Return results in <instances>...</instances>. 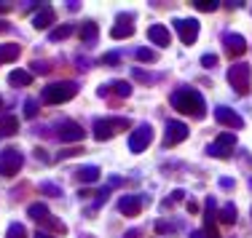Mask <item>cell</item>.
<instances>
[{
	"mask_svg": "<svg viewBox=\"0 0 252 238\" xmlns=\"http://www.w3.org/2000/svg\"><path fill=\"white\" fill-rule=\"evenodd\" d=\"M137 59H140V62H156V59H158V53L148 51V49H137Z\"/></svg>",
	"mask_w": 252,
	"mask_h": 238,
	"instance_id": "28",
	"label": "cell"
},
{
	"mask_svg": "<svg viewBox=\"0 0 252 238\" xmlns=\"http://www.w3.org/2000/svg\"><path fill=\"white\" fill-rule=\"evenodd\" d=\"M8 83L11 86H30V83H32V75H30L27 70H14V73L8 75Z\"/></svg>",
	"mask_w": 252,
	"mask_h": 238,
	"instance_id": "20",
	"label": "cell"
},
{
	"mask_svg": "<svg viewBox=\"0 0 252 238\" xmlns=\"http://www.w3.org/2000/svg\"><path fill=\"white\" fill-rule=\"evenodd\" d=\"M190 238H207V233H204V230H193V233H190Z\"/></svg>",
	"mask_w": 252,
	"mask_h": 238,
	"instance_id": "35",
	"label": "cell"
},
{
	"mask_svg": "<svg viewBox=\"0 0 252 238\" xmlns=\"http://www.w3.org/2000/svg\"><path fill=\"white\" fill-rule=\"evenodd\" d=\"M54 22H57V14H54V8H51V5H43V8L35 14L32 25L38 27V29H46V27H51Z\"/></svg>",
	"mask_w": 252,
	"mask_h": 238,
	"instance_id": "16",
	"label": "cell"
},
{
	"mask_svg": "<svg viewBox=\"0 0 252 238\" xmlns=\"http://www.w3.org/2000/svg\"><path fill=\"white\" fill-rule=\"evenodd\" d=\"M102 62H105V64H118V62H121V56H118V53H105Z\"/></svg>",
	"mask_w": 252,
	"mask_h": 238,
	"instance_id": "34",
	"label": "cell"
},
{
	"mask_svg": "<svg viewBox=\"0 0 252 238\" xmlns=\"http://www.w3.org/2000/svg\"><path fill=\"white\" fill-rule=\"evenodd\" d=\"M35 238H54V236H49V233H40V230H38V236H35Z\"/></svg>",
	"mask_w": 252,
	"mask_h": 238,
	"instance_id": "39",
	"label": "cell"
},
{
	"mask_svg": "<svg viewBox=\"0 0 252 238\" xmlns=\"http://www.w3.org/2000/svg\"><path fill=\"white\" fill-rule=\"evenodd\" d=\"M107 88H116L118 97H129V94H131V83H126V80H113Z\"/></svg>",
	"mask_w": 252,
	"mask_h": 238,
	"instance_id": "26",
	"label": "cell"
},
{
	"mask_svg": "<svg viewBox=\"0 0 252 238\" xmlns=\"http://www.w3.org/2000/svg\"><path fill=\"white\" fill-rule=\"evenodd\" d=\"M118 212L126 214V217H137V214L142 212V195H121Z\"/></svg>",
	"mask_w": 252,
	"mask_h": 238,
	"instance_id": "12",
	"label": "cell"
},
{
	"mask_svg": "<svg viewBox=\"0 0 252 238\" xmlns=\"http://www.w3.org/2000/svg\"><path fill=\"white\" fill-rule=\"evenodd\" d=\"M73 35V25H62V27H57V29H51L49 32V38L57 43V40H64V38H70Z\"/></svg>",
	"mask_w": 252,
	"mask_h": 238,
	"instance_id": "23",
	"label": "cell"
},
{
	"mask_svg": "<svg viewBox=\"0 0 252 238\" xmlns=\"http://www.w3.org/2000/svg\"><path fill=\"white\" fill-rule=\"evenodd\" d=\"M40 193H49V195H62V187H57V185H51V182H40Z\"/></svg>",
	"mask_w": 252,
	"mask_h": 238,
	"instance_id": "29",
	"label": "cell"
},
{
	"mask_svg": "<svg viewBox=\"0 0 252 238\" xmlns=\"http://www.w3.org/2000/svg\"><path fill=\"white\" fill-rule=\"evenodd\" d=\"M99 177V166H81L78 169V180H83V182H94Z\"/></svg>",
	"mask_w": 252,
	"mask_h": 238,
	"instance_id": "21",
	"label": "cell"
},
{
	"mask_svg": "<svg viewBox=\"0 0 252 238\" xmlns=\"http://www.w3.org/2000/svg\"><path fill=\"white\" fill-rule=\"evenodd\" d=\"M134 35V27H131V14L126 16V14H121L118 16V22H116V27L110 29V38L113 40H124V38H131Z\"/></svg>",
	"mask_w": 252,
	"mask_h": 238,
	"instance_id": "13",
	"label": "cell"
},
{
	"mask_svg": "<svg viewBox=\"0 0 252 238\" xmlns=\"http://www.w3.org/2000/svg\"><path fill=\"white\" fill-rule=\"evenodd\" d=\"M188 212H199V204H196V201H188Z\"/></svg>",
	"mask_w": 252,
	"mask_h": 238,
	"instance_id": "36",
	"label": "cell"
},
{
	"mask_svg": "<svg viewBox=\"0 0 252 238\" xmlns=\"http://www.w3.org/2000/svg\"><path fill=\"white\" fill-rule=\"evenodd\" d=\"M43 225H46L49 230H54V233H67V225H64V222H59L57 217H51V214L43 219Z\"/></svg>",
	"mask_w": 252,
	"mask_h": 238,
	"instance_id": "25",
	"label": "cell"
},
{
	"mask_svg": "<svg viewBox=\"0 0 252 238\" xmlns=\"http://www.w3.org/2000/svg\"><path fill=\"white\" fill-rule=\"evenodd\" d=\"M126 238H140V230H129V233H126Z\"/></svg>",
	"mask_w": 252,
	"mask_h": 238,
	"instance_id": "37",
	"label": "cell"
},
{
	"mask_svg": "<svg viewBox=\"0 0 252 238\" xmlns=\"http://www.w3.org/2000/svg\"><path fill=\"white\" fill-rule=\"evenodd\" d=\"M250 78H252L250 64H233V67L228 70V83H231L233 91H239V94L250 91Z\"/></svg>",
	"mask_w": 252,
	"mask_h": 238,
	"instance_id": "5",
	"label": "cell"
},
{
	"mask_svg": "<svg viewBox=\"0 0 252 238\" xmlns=\"http://www.w3.org/2000/svg\"><path fill=\"white\" fill-rule=\"evenodd\" d=\"M223 43H225V51L231 53V56H239V53L247 51V40H244L242 35H236V32H225Z\"/></svg>",
	"mask_w": 252,
	"mask_h": 238,
	"instance_id": "14",
	"label": "cell"
},
{
	"mask_svg": "<svg viewBox=\"0 0 252 238\" xmlns=\"http://www.w3.org/2000/svg\"><path fill=\"white\" fill-rule=\"evenodd\" d=\"M57 136L59 142H81L83 139V129L75 121H62L57 126Z\"/></svg>",
	"mask_w": 252,
	"mask_h": 238,
	"instance_id": "9",
	"label": "cell"
},
{
	"mask_svg": "<svg viewBox=\"0 0 252 238\" xmlns=\"http://www.w3.org/2000/svg\"><path fill=\"white\" fill-rule=\"evenodd\" d=\"M220 222H225V225H233V222H236V206H233V204H225L223 209H220Z\"/></svg>",
	"mask_w": 252,
	"mask_h": 238,
	"instance_id": "24",
	"label": "cell"
},
{
	"mask_svg": "<svg viewBox=\"0 0 252 238\" xmlns=\"http://www.w3.org/2000/svg\"><path fill=\"white\" fill-rule=\"evenodd\" d=\"M233 145H236V134H233V132L220 134L218 142H215V145H209V156H215V158H228V156L233 153Z\"/></svg>",
	"mask_w": 252,
	"mask_h": 238,
	"instance_id": "7",
	"label": "cell"
},
{
	"mask_svg": "<svg viewBox=\"0 0 252 238\" xmlns=\"http://www.w3.org/2000/svg\"><path fill=\"white\" fill-rule=\"evenodd\" d=\"M185 136H188V126H185V123H180V121H169V123H166V136H164L166 147L180 145Z\"/></svg>",
	"mask_w": 252,
	"mask_h": 238,
	"instance_id": "10",
	"label": "cell"
},
{
	"mask_svg": "<svg viewBox=\"0 0 252 238\" xmlns=\"http://www.w3.org/2000/svg\"><path fill=\"white\" fill-rule=\"evenodd\" d=\"M22 166H25V156H22L19 147H5V150L0 153V177L11 180V177L19 174Z\"/></svg>",
	"mask_w": 252,
	"mask_h": 238,
	"instance_id": "3",
	"label": "cell"
},
{
	"mask_svg": "<svg viewBox=\"0 0 252 238\" xmlns=\"http://www.w3.org/2000/svg\"><path fill=\"white\" fill-rule=\"evenodd\" d=\"M97 38H99V27L94 25V22H86V25L81 27V40H83V46H94V43H97Z\"/></svg>",
	"mask_w": 252,
	"mask_h": 238,
	"instance_id": "19",
	"label": "cell"
},
{
	"mask_svg": "<svg viewBox=\"0 0 252 238\" xmlns=\"http://www.w3.org/2000/svg\"><path fill=\"white\" fill-rule=\"evenodd\" d=\"M134 78H137V80H142V83H153V75L142 73V70H134Z\"/></svg>",
	"mask_w": 252,
	"mask_h": 238,
	"instance_id": "33",
	"label": "cell"
},
{
	"mask_svg": "<svg viewBox=\"0 0 252 238\" xmlns=\"http://www.w3.org/2000/svg\"><path fill=\"white\" fill-rule=\"evenodd\" d=\"M5 238H27V228H25V225H19V222L8 225V233H5Z\"/></svg>",
	"mask_w": 252,
	"mask_h": 238,
	"instance_id": "27",
	"label": "cell"
},
{
	"mask_svg": "<svg viewBox=\"0 0 252 238\" xmlns=\"http://www.w3.org/2000/svg\"><path fill=\"white\" fill-rule=\"evenodd\" d=\"M75 94H78L75 80H57V83H49L43 88V102L46 105H62V102H70Z\"/></svg>",
	"mask_w": 252,
	"mask_h": 238,
	"instance_id": "2",
	"label": "cell"
},
{
	"mask_svg": "<svg viewBox=\"0 0 252 238\" xmlns=\"http://www.w3.org/2000/svg\"><path fill=\"white\" fill-rule=\"evenodd\" d=\"M151 142H153V126L151 123H140V126L129 134V150L131 153H142V150H148Z\"/></svg>",
	"mask_w": 252,
	"mask_h": 238,
	"instance_id": "6",
	"label": "cell"
},
{
	"mask_svg": "<svg viewBox=\"0 0 252 238\" xmlns=\"http://www.w3.org/2000/svg\"><path fill=\"white\" fill-rule=\"evenodd\" d=\"M196 8H199V11H215V8H218V5L220 3H215V0H212V3H209V0H196Z\"/></svg>",
	"mask_w": 252,
	"mask_h": 238,
	"instance_id": "31",
	"label": "cell"
},
{
	"mask_svg": "<svg viewBox=\"0 0 252 238\" xmlns=\"http://www.w3.org/2000/svg\"><path fill=\"white\" fill-rule=\"evenodd\" d=\"M19 53H22V46L19 43H3V46H0V64L19 59Z\"/></svg>",
	"mask_w": 252,
	"mask_h": 238,
	"instance_id": "18",
	"label": "cell"
},
{
	"mask_svg": "<svg viewBox=\"0 0 252 238\" xmlns=\"http://www.w3.org/2000/svg\"><path fill=\"white\" fill-rule=\"evenodd\" d=\"M25 115H27V118H35V115H38V102H35V99H27V102H25Z\"/></svg>",
	"mask_w": 252,
	"mask_h": 238,
	"instance_id": "30",
	"label": "cell"
},
{
	"mask_svg": "<svg viewBox=\"0 0 252 238\" xmlns=\"http://www.w3.org/2000/svg\"><path fill=\"white\" fill-rule=\"evenodd\" d=\"M172 107H175L177 112H185V115H193V118H204V112H207V107H204V97L196 88H177L175 94L169 97Z\"/></svg>",
	"mask_w": 252,
	"mask_h": 238,
	"instance_id": "1",
	"label": "cell"
},
{
	"mask_svg": "<svg viewBox=\"0 0 252 238\" xmlns=\"http://www.w3.org/2000/svg\"><path fill=\"white\" fill-rule=\"evenodd\" d=\"M175 27H177L180 40H183L185 46L196 43V38H199V22H196V19H177Z\"/></svg>",
	"mask_w": 252,
	"mask_h": 238,
	"instance_id": "8",
	"label": "cell"
},
{
	"mask_svg": "<svg viewBox=\"0 0 252 238\" xmlns=\"http://www.w3.org/2000/svg\"><path fill=\"white\" fill-rule=\"evenodd\" d=\"M11 5H5V3H0V14H5V11H8Z\"/></svg>",
	"mask_w": 252,
	"mask_h": 238,
	"instance_id": "38",
	"label": "cell"
},
{
	"mask_svg": "<svg viewBox=\"0 0 252 238\" xmlns=\"http://www.w3.org/2000/svg\"><path fill=\"white\" fill-rule=\"evenodd\" d=\"M19 134V118L16 115H0V136H14Z\"/></svg>",
	"mask_w": 252,
	"mask_h": 238,
	"instance_id": "17",
	"label": "cell"
},
{
	"mask_svg": "<svg viewBox=\"0 0 252 238\" xmlns=\"http://www.w3.org/2000/svg\"><path fill=\"white\" fill-rule=\"evenodd\" d=\"M215 118H218V123H223V126H228V129H236V132L244 126L242 115L233 112L231 107H218V110H215Z\"/></svg>",
	"mask_w": 252,
	"mask_h": 238,
	"instance_id": "11",
	"label": "cell"
},
{
	"mask_svg": "<svg viewBox=\"0 0 252 238\" xmlns=\"http://www.w3.org/2000/svg\"><path fill=\"white\" fill-rule=\"evenodd\" d=\"M0 110H3V99H0Z\"/></svg>",
	"mask_w": 252,
	"mask_h": 238,
	"instance_id": "41",
	"label": "cell"
},
{
	"mask_svg": "<svg viewBox=\"0 0 252 238\" xmlns=\"http://www.w3.org/2000/svg\"><path fill=\"white\" fill-rule=\"evenodd\" d=\"M148 38H151L156 46H161V49H166V46L172 43L169 27H164V25H153V27H148Z\"/></svg>",
	"mask_w": 252,
	"mask_h": 238,
	"instance_id": "15",
	"label": "cell"
},
{
	"mask_svg": "<svg viewBox=\"0 0 252 238\" xmlns=\"http://www.w3.org/2000/svg\"><path fill=\"white\" fill-rule=\"evenodd\" d=\"M126 129H129V121H126V118H102V121L94 123V136H97L99 142H105V139H110V136L126 132Z\"/></svg>",
	"mask_w": 252,
	"mask_h": 238,
	"instance_id": "4",
	"label": "cell"
},
{
	"mask_svg": "<svg viewBox=\"0 0 252 238\" xmlns=\"http://www.w3.org/2000/svg\"><path fill=\"white\" fill-rule=\"evenodd\" d=\"M201 64H204V67H215V64H218V56H215V53H204Z\"/></svg>",
	"mask_w": 252,
	"mask_h": 238,
	"instance_id": "32",
	"label": "cell"
},
{
	"mask_svg": "<svg viewBox=\"0 0 252 238\" xmlns=\"http://www.w3.org/2000/svg\"><path fill=\"white\" fill-rule=\"evenodd\" d=\"M5 27H8V25H5V22H0V29H5Z\"/></svg>",
	"mask_w": 252,
	"mask_h": 238,
	"instance_id": "40",
	"label": "cell"
},
{
	"mask_svg": "<svg viewBox=\"0 0 252 238\" xmlns=\"http://www.w3.org/2000/svg\"><path fill=\"white\" fill-rule=\"evenodd\" d=\"M27 214H30L32 219H38V222H43V219L49 217V206H46V204H32V206L27 209Z\"/></svg>",
	"mask_w": 252,
	"mask_h": 238,
	"instance_id": "22",
	"label": "cell"
}]
</instances>
